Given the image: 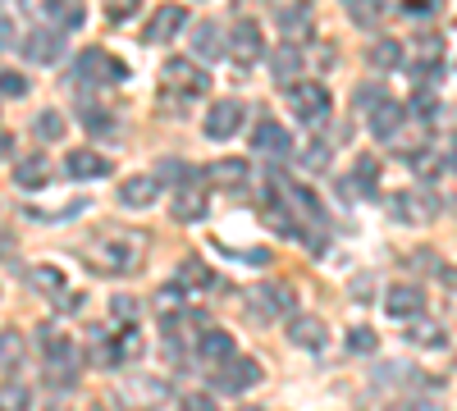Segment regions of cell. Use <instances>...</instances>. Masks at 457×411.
Masks as SVG:
<instances>
[{
    "label": "cell",
    "instance_id": "cell-1",
    "mask_svg": "<svg viewBox=\"0 0 457 411\" xmlns=\"http://www.w3.org/2000/svg\"><path fill=\"white\" fill-rule=\"evenodd\" d=\"M146 256V238L137 229H101L83 242V260L96 275H133Z\"/></svg>",
    "mask_w": 457,
    "mask_h": 411
},
{
    "label": "cell",
    "instance_id": "cell-2",
    "mask_svg": "<svg viewBox=\"0 0 457 411\" xmlns=\"http://www.w3.org/2000/svg\"><path fill=\"white\" fill-rule=\"evenodd\" d=\"M124 78H129V64L114 60L101 46H87L73 60V83H83V87H110V83H124Z\"/></svg>",
    "mask_w": 457,
    "mask_h": 411
},
{
    "label": "cell",
    "instance_id": "cell-3",
    "mask_svg": "<svg viewBox=\"0 0 457 411\" xmlns=\"http://www.w3.org/2000/svg\"><path fill=\"white\" fill-rule=\"evenodd\" d=\"M284 101L293 105V115L302 124H320L329 115V87H320L312 78H288L284 83Z\"/></svg>",
    "mask_w": 457,
    "mask_h": 411
},
{
    "label": "cell",
    "instance_id": "cell-4",
    "mask_svg": "<svg viewBox=\"0 0 457 411\" xmlns=\"http://www.w3.org/2000/svg\"><path fill=\"white\" fill-rule=\"evenodd\" d=\"M42 357H46V380H51L55 389H69L73 380H79V348H73V339H60V333H46Z\"/></svg>",
    "mask_w": 457,
    "mask_h": 411
},
{
    "label": "cell",
    "instance_id": "cell-5",
    "mask_svg": "<svg viewBox=\"0 0 457 411\" xmlns=\"http://www.w3.org/2000/svg\"><path fill=\"white\" fill-rule=\"evenodd\" d=\"M120 402L129 411H156L170 402V380L161 375H133V380H120Z\"/></svg>",
    "mask_w": 457,
    "mask_h": 411
},
{
    "label": "cell",
    "instance_id": "cell-6",
    "mask_svg": "<svg viewBox=\"0 0 457 411\" xmlns=\"http://www.w3.org/2000/svg\"><path fill=\"white\" fill-rule=\"evenodd\" d=\"M161 78H165V87H170V92H179V96H202V92L211 87V78H206V69H202L197 60H183V55L165 60V69H161Z\"/></svg>",
    "mask_w": 457,
    "mask_h": 411
},
{
    "label": "cell",
    "instance_id": "cell-7",
    "mask_svg": "<svg viewBox=\"0 0 457 411\" xmlns=\"http://www.w3.org/2000/svg\"><path fill=\"white\" fill-rule=\"evenodd\" d=\"M247 124V105L243 101H215L211 115H206V137L211 142H228L234 133H243Z\"/></svg>",
    "mask_w": 457,
    "mask_h": 411
},
{
    "label": "cell",
    "instance_id": "cell-8",
    "mask_svg": "<svg viewBox=\"0 0 457 411\" xmlns=\"http://www.w3.org/2000/svg\"><path fill=\"white\" fill-rule=\"evenodd\" d=\"M293 302H297V292L288 284H261L252 292V316L256 320H275V316H288Z\"/></svg>",
    "mask_w": 457,
    "mask_h": 411
},
{
    "label": "cell",
    "instance_id": "cell-9",
    "mask_svg": "<svg viewBox=\"0 0 457 411\" xmlns=\"http://www.w3.org/2000/svg\"><path fill=\"white\" fill-rule=\"evenodd\" d=\"M215 384H220V393H247L252 384H261V366L252 357H228V361H220Z\"/></svg>",
    "mask_w": 457,
    "mask_h": 411
},
{
    "label": "cell",
    "instance_id": "cell-10",
    "mask_svg": "<svg viewBox=\"0 0 457 411\" xmlns=\"http://www.w3.org/2000/svg\"><path fill=\"white\" fill-rule=\"evenodd\" d=\"M23 55H28L32 64H42V69L60 64V55H64V37H60V28H32V32H28V42H23Z\"/></svg>",
    "mask_w": 457,
    "mask_h": 411
},
{
    "label": "cell",
    "instance_id": "cell-11",
    "mask_svg": "<svg viewBox=\"0 0 457 411\" xmlns=\"http://www.w3.org/2000/svg\"><path fill=\"white\" fill-rule=\"evenodd\" d=\"M385 316L389 320H411V316H426V292L416 288V284H394L385 292Z\"/></svg>",
    "mask_w": 457,
    "mask_h": 411
},
{
    "label": "cell",
    "instance_id": "cell-12",
    "mask_svg": "<svg viewBox=\"0 0 457 411\" xmlns=\"http://www.w3.org/2000/svg\"><path fill=\"white\" fill-rule=\"evenodd\" d=\"M389 210H394V219H403V224H430L435 210H439V197H430V193H421V188H411V193H398Z\"/></svg>",
    "mask_w": 457,
    "mask_h": 411
},
{
    "label": "cell",
    "instance_id": "cell-13",
    "mask_svg": "<svg viewBox=\"0 0 457 411\" xmlns=\"http://www.w3.org/2000/svg\"><path fill=\"white\" fill-rule=\"evenodd\" d=\"M183 23H187V10L183 5H161L156 14L146 19V32L142 37H146L151 46H165V42H174V37L183 32Z\"/></svg>",
    "mask_w": 457,
    "mask_h": 411
},
{
    "label": "cell",
    "instance_id": "cell-14",
    "mask_svg": "<svg viewBox=\"0 0 457 411\" xmlns=\"http://www.w3.org/2000/svg\"><path fill=\"white\" fill-rule=\"evenodd\" d=\"M288 343H297L302 352H320L329 343V325L320 316H288Z\"/></svg>",
    "mask_w": 457,
    "mask_h": 411
},
{
    "label": "cell",
    "instance_id": "cell-15",
    "mask_svg": "<svg viewBox=\"0 0 457 411\" xmlns=\"http://www.w3.org/2000/svg\"><path fill=\"white\" fill-rule=\"evenodd\" d=\"M228 55H234L238 64H256L265 55V37H261V28L252 19H243L234 32H228Z\"/></svg>",
    "mask_w": 457,
    "mask_h": 411
},
{
    "label": "cell",
    "instance_id": "cell-16",
    "mask_svg": "<svg viewBox=\"0 0 457 411\" xmlns=\"http://www.w3.org/2000/svg\"><path fill=\"white\" fill-rule=\"evenodd\" d=\"M252 152H256V156H288V152H293V137H288L284 124L261 119V124L252 128Z\"/></svg>",
    "mask_w": 457,
    "mask_h": 411
},
{
    "label": "cell",
    "instance_id": "cell-17",
    "mask_svg": "<svg viewBox=\"0 0 457 411\" xmlns=\"http://www.w3.org/2000/svg\"><path fill=\"white\" fill-rule=\"evenodd\" d=\"M366 124H370V133H375L379 142H394V133L407 124V110H403L398 101H389V96H385V101H379V105L370 110V115H366Z\"/></svg>",
    "mask_w": 457,
    "mask_h": 411
},
{
    "label": "cell",
    "instance_id": "cell-18",
    "mask_svg": "<svg viewBox=\"0 0 457 411\" xmlns=\"http://www.w3.org/2000/svg\"><path fill=\"white\" fill-rule=\"evenodd\" d=\"M211 178L220 183V188H228V193H243L247 183H252V165L238 160V156H220V160L211 165Z\"/></svg>",
    "mask_w": 457,
    "mask_h": 411
},
{
    "label": "cell",
    "instance_id": "cell-19",
    "mask_svg": "<svg viewBox=\"0 0 457 411\" xmlns=\"http://www.w3.org/2000/svg\"><path fill=\"white\" fill-rule=\"evenodd\" d=\"M156 193H161V183H156V178L133 174V178L120 183V206H129V210H146L151 201H156Z\"/></svg>",
    "mask_w": 457,
    "mask_h": 411
},
{
    "label": "cell",
    "instance_id": "cell-20",
    "mask_svg": "<svg viewBox=\"0 0 457 411\" xmlns=\"http://www.w3.org/2000/svg\"><path fill=\"white\" fill-rule=\"evenodd\" d=\"M14 183H19V188H46V183H51V160L42 152L14 160Z\"/></svg>",
    "mask_w": 457,
    "mask_h": 411
},
{
    "label": "cell",
    "instance_id": "cell-21",
    "mask_svg": "<svg viewBox=\"0 0 457 411\" xmlns=\"http://www.w3.org/2000/svg\"><path fill=\"white\" fill-rule=\"evenodd\" d=\"M193 51H197V60H220V55H228V37L220 32V23H197V28H193Z\"/></svg>",
    "mask_w": 457,
    "mask_h": 411
},
{
    "label": "cell",
    "instance_id": "cell-22",
    "mask_svg": "<svg viewBox=\"0 0 457 411\" xmlns=\"http://www.w3.org/2000/svg\"><path fill=\"white\" fill-rule=\"evenodd\" d=\"M110 165L114 160H105L101 152H69V160H64V169H69V178H105L110 174Z\"/></svg>",
    "mask_w": 457,
    "mask_h": 411
},
{
    "label": "cell",
    "instance_id": "cell-23",
    "mask_svg": "<svg viewBox=\"0 0 457 411\" xmlns=\"http://www.w3.org/2000/svg\"><path fill=\"white\" fill-rule=\"evenodd\" d=\"M375 384L379 389H394V384H426V389H435L439 380H430L426 370H411V366H379L375 370Z\"/></svg>",
    "mask_w": 457,
    "mask_h": 411
},
{
    "label": "cell",
    "instance_id": "cell-24",
    "mask_svg": "<svg viewBox=\"0 0 457 411\" xmlns=\"http://www.w3.org/2000/svg\"><path fill=\"white\" fill-rule=\"evenodd\" d=\"M403 325H407V343L411 348H444V325H435L426 316H411Z\"/></svg>",
    "mask_w": 457,
    "mask_h": 411
},
{
    "label": "cell",
    "instance_id": "cell-25",
    "mask_svg": "<svg viewBox=\"0 0 457 411\" xmlns=\"http://www.w3.org/2000/svg\"><path fill=\"white\" fill-rule=\"evenodd\" d=\"M197 357H202V361H211V366H220V361L234 357V339H228L224 329H206L202 339H197Z\"/></svg>",
    "mask_w": 457,
    "mask_h": 411
},
{
    "label": "cell",
    "instance_id": "cell-26",
    "mask_svg": "<svg viewBox=\"0 0 457 411\" xmlns=\"http://www.w3.org/2000/svg\"><path fill=\"white\" fill-rule=\"evenodd\" d=\"M28 357V343L19 329H0V375H10V370H19Z\"/></svg>",
    "mask_w": 457,
    "mask_h": 411
},
{
    "label": "cell",
    "instance_id": "cell-27",
    "mask_svg": "<svg viewBox=\"0 0 457 411\" xmlns=\"http://www.w3.org/2000/svg\"><path fill=\"white\" fill-rule=\"evenodd\" d=\"M42 10L60 23V32H69V28H83V19H87L83 0H42Z\"/></svg>",
    "mask_w": 457,
    "mask_h": 411
},
{
    "label": "cell",
    "instance_id": "cell-28",
    "mask_svg": "<svg viewBox=\"0 0 457 411\" xmlns=\"http://www.w3.org/2000/svg\"><path fill=\"white\" fill-rule=\"evenodd\" d=\"M370 64L375 69H403L407 64V46L394 42V37H379V42L370 46Z\"/></svg>",
    "mask_w": 457,
    "mask_h": 411
},
{
    "label": "cell",
    "instance_id": "cell-29",
    "mask_svg": "<svg viewBox=\"0 0 457 411\" xmlns=\"http://www.w3.org/2000/svg\"><path fill=\"white\" fill-rule=\"evenodd\" d=\"M270 69H275V78H279V83L297 78V69H302V46H297V42H284V46L270 55Z\"/></svg>",
    "mask_w": 457,
    "mask_h": 411
},
{
    "label": "cell",
    "instance_id": "cell-30",
    "mask_svg": "<svg viewBox=\"0 0 457 411\" xmlns=\"http://www.w3.org/2000/svg\"><path fill=\"white\" fill-rule=\"evenodd\" d=\"M343 10H348L353 23H361V28H379V23H385V0H343Z\"/></svg>",
    "mask_w": 457,
    "mask_h": 411
},
{
    "label": "cell",
    "instance_id": "cell-31",
    "mask_svg": "<svg viewBox=\"0 0 457 411\" xmlns=\"http://www.w3.org/2000/svg\"><path fill=\"white\" fill-rule=\"evenodd\" d=\"M202 215H206V197L193 193V188H187V193L179 188V197H174V219H179V224H197Z\"/></svg>",
    "mask_w": 457,
    "mask_h": 411
},
{
    "label": "cell",
    "instance_id": "cell-32",
    "mask_svg": "<svg viewBox=\"0 0 457 411\" xmlns=\"http://www.w3.org/2000/svg\"><path fill=\"white\" fill-rule=\"evenodd\" d=\"M375 183H379V160H375V156H361V160H357V169H353V183H348V188H357V193L375 197Z\"/></svg>",
    "mask_w": 457,
    "mask_h": 411
},
{
    "label": "cell",
    "instance_id": "cell-33",
    "mask_svg": "<svg viewBox=\"0 0 457 411\" xmlns=\"http://www.w3.org/2000/svg\"><path fill=\"white\" fill-rule=\"evenodd\" d=\"M32 407V389L19 384V380H5L0 384V411H28Z\"/></svg>",
    "mask_w": 457,
    "mask_h": 411
},
{
    "label": "cell",
    "instance_id": "cell-34",
    "mask_svg": "<svg viewBox=\"0 0 457 411\" xmlns=\"http://www.w3.org/2000/svg\"><path fill=\"white\" fill-rule=\"evenodd\" d=\"M279 32H284V42H302V37L312 32L307 10H284V14H279Z\"/></svg>",
    "mask_w": 457,
    "mask_h": 411
},
{
    "label": "cell",
    "instance_id": "cell-35",
    "mask_svg": "<svg viewBox=\"0 0 457 411\" xmlns=\"http://www.w3.org/2000/svg\"><path fill=\"white\" fill-rule=\"evenodd\" d=\"M32 133L42 142H60L64 137V115H60V110H42V115L32 119Z\"/></svg>",
    "mask_w": 457,
    "mask_h": 411
},
{
    "label": "cell",
    "instance_id": "cell-36",
    "mask_svg": "<svg viewBox=\"0 0 457 411\" xmlns=\"http://www.w3.org/2000/svg\"><path fill=\"white\" fill-rule=\"evenodd\" d=\"M284 201H288V210H302L307 219H320V201H316L312 188H297V183H293V188L284 193Z\"/></svg>",
    "mask_w": 457,
    "mask_h": 411
},
{
    "label": "cell",
    "instance_id": "cell-37",
    "mask_svg": "<svg viewBox=\"0 0 457 411\" xmlns=\"http://www.w3.org/2000/svg\"><path fill=\"white\" fill-rule=\"evenodd\" d=\"M183 284H187V288H211L215 275L202 266V260H183V266H179V288H183Z\"/></svg>",
    "mask_w": 457,
    "mask_h": 411
},
{
    "label": "cell",
    "instance_id": "cell-38",
    "mask_svg": "<svg viewBox=\"0 0 457 411\" xmlns=\"http://www.w3.org/2000/svg\"><path fill=\"white\" fill-rule=\"evenodd\" d=\"M179 183V188H183V183H193L197 174H193V165H183V160H174V156H165L161 165H156V183Z\"/></svg>",
    "mask_w": 457,
    "mask_h": 411
},
{
    "label": "cell",
    "instance_id": "cell-39",
    "mask_svg": "<svg viewBox=\"0 0 457 411\" xmlns=\"http://www.w3.org/2000/svg\"><path fill=\"white\" fill-rule=\"evenodd\" d=\"M28 284L42 288V292H64V275H60L55 266H37V270L28 275Z\"/></svg>",
    "mask_w": 457,
    "mask_h": 411
},
{
    "label": "cell",
    "instance_id": "cell-40",
    "mask_svg": "<svg viewBox=\"0 0 457 411\" xmlns=\"http://www.w3.org/2000/svg\"><path fill=\"white\" fill-rule=\"evenodd\" d=\"M329 142H312L307 152H302V169H312V174H320V169H329Z\"/></svg>",
    "mask_w": 457,
    "mask_h": 411
},
{
    "label": "cell",
    "instance_id": "cell-41",
    "mask_svg": "<svg viewBox=\"0 0 457 411\" xmlns=\"http://www.w3.org/2000/svg\"><path fill=\"white\" fill-rule=\"evenodd\" d=\"M375 329H366V325H357V329H348V352L353 357H366V352H375Z\"/></svg>",
    "mask_w": 457,
    "mask_h": 411
},
{
    "label": "cell",
    "instance_id": "cell-42",
    "mask_svg": "<svg viewBox=\"0 0 457 411\" xmlns=\"http://www.w3.org/2000/svg\"><path fill=\"white\" fill-rule=\"evenodd\" d=\"M83 128L96 133V137H105V133H114V119L105 115V110H96V105H83Z\"/></svg>",
    "mask_w": 457,
    "mask_h": 411
},
{
    "label": "cell",
    "instance_id": "cell-43",
    "mask_svg": "<svg viewBox=\"0 0 457 411\" xmlns=\"http://www.w3.org/2000/svg\"><path fill=\"white\" fill-rule=\"evenodd\" d=\"M0 96H28V78H23V73L19 69H0Z\"/></svg>",
    "mask_w": 457,
    "mask_h": 411
},
{
    "label": "cell",
    "instance_id": "cell-44",
    "mask_svg": "<svg viewBox=\"0 0 457 411\" xmlns=\"http://www.w3.org/2000/svg\"><path fill=\"white\" fill-rule=\"evenodd\" d=\"M142 10V0H105V19L110 23H129Z\"/></svg>",
    "mask_w": 457,
    "mask_h": 411
},
{
    "label": "cell",
    "instance_id": "cell-45",
    "mask_svg": "<svg viewBox=\"0 0 457 411\" xmlns=\"http://www.w3.org/2000/svg\"><path fill=\"white\" fill-rule=\"evenodd\" d=\"M411 169L421 174V178H435V174L444 169V156H435L430 146H426V152H416V156H411Z\"/></svg>",
    "mask_w": 457,
    "mask_h": 411
},
{
    "label": "cell",
    "instance_id": "cell-46",
    "mask_svg": "<svg viewBox=\"0 0 457 411\" xmlns=\"http://www.w3.org/2000/svg\"><path fill=\"white\" fill-rule=\"evenodd\" d=\"M379 101H385V87H379V83H361L357 87V110H366V115H370Z\"/></svg>",
    "mask_w": 457,
    "mask_h": 411
},
{
    "label": "cell",
    "instance_id": "cell-47",
    "mask_svg": "<svg viewBox=\"0 0 457 411\" xmlns=\"http://www.w3.org/2000/svg\"><path fill=\"white\" fill-rule=\"evenodd\" d=\"M179 411H220V407H215V398H206V393H183Z\"/></svg>",
    "mask_w": 457,
    "mask_h": 411
},
{
    "label": "cell",
    "instance_id": "cell-48",
    "mask_svg": "<svg viewBox=\"0 0 457 411\" xmlns=\"http://www.w3.org/2000/svg\"><path fill=\"white\" fill-rule=\"evenodd\" d=\"M114 320H124V325H133V316H137V302H133V297H114Z\"/></svg>",
    "mask_w": 457,
    "mask_h": 411
},
{
    "label": "cell",
    "instance_id": "cell-49",
    "mask_svg": "<svg viewBox=\"0 0 457 411\" xmlns=\"http://www.w3.org/2000/svg\"><path fill=\"white\" fill-rule=\"evenodd\" d=\"M403 14H411V19H430V14H435V0H403Z\"/></svg>",
    "mask_w": 457,
    "mask_h": 411
},
{
    "label": "cell",
    "instance_id": "cell-50",
    "mask_svg": "<svg viewBox=\"0 0 457 411\" xmlns=\"http://www.w3.org/2000/svg\"><path fill=\"white\" fill-rule=\"evenodd\" d=\"M411 110L430 119V115H435V92H430V87H421V92H416V101H411Z\"/></svg>",
    "mask_w": 457,
    "mask_h": 411
},
{
    "label": "cell",
    "instance_id": "cell-51",
    "mask_svg": "<svg viewBox=\"0 0 457 411\" xmlns=\"http://www.w3.org/2000/svg\"><path fill=\"white\" fill-rule=\"evenodd\" d=\"M14 46V23H10V14H0V51H10Z\"/></svg>",
    "mask_w": 457,
    "mask_h": 411
},
{
    "label": "cell",
    "instance_id": "cell-52",
    "mask_svg": "<svg viewBox=\"0 0 457 411\" xmlns=\"http://www.w3.org/2000/svg\"><path fill=\"white\" fill-rule=\"evenodd\" d=\"M10 156H14V133L0 128V160H10Z\"/></svg>",
    "mask_w": 457,
    "mask_h": 411
},
{
    "label": "cell",
    "instance_id": "cell-53",
    "mask_svg": "<svg viewBox=\"0 0 457 411\" xmlns=\"http://www.w3.org/2000/svg\"><path fill=\"white\" fill-rule=\"evenodd\" d=\"M394 411H435L430 402H407V407H394Z\"/></svg>",
    "mask_w": 457,
    "mask_h": 411
},
{
    "label": "cell",
    "instance_id": "cell-54",
    "mask_svg": "<svg viewBox=\"0 0 457 411\" xmlns=\"http://www.w3.org/2000/svg\"><path fill=\"white\" fill-rule=\"evenodd\" d=\"M10 251H14V242H10V234H5V229H0V256H10Z\"/></svg>",
    "mask_w": 457,
    "mask_h": 411
},
{
    "label": "cell",
    "instance_id": "cell-55",
    "mask_svg": "<svg viewBox=\"0 0 457 411\" xmlns=\"http://www.w3.org/2000/svg\"><path fill=\"white\" fill-rule=\"evenodd\" d=\"M453 174H457V146H453Z\"/></svg>",
    "mask_w": 457,
    "mask_h": 411
},
{
    "label": "cell",
    "instance_id": "cell-56",
    "mask_svg": "<svg viewBox=\"0 0 457 411\" xmlns=\"http://www.w3.org/2000/svg\"><path fill=\"white\" fill-rule=\"evenodd\" d=\"M243 411H256V407H243Z\"/></svg>",
    "mask_w": 457,
    "mask_h": 411
}]
</instances>
